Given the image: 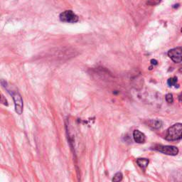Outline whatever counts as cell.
<instances>
[{
    "label": "cell",
    "instance_id": "15",
    "mask_svg": "<svg viewBox=\"0 0 182 182\" xmlns=\"http://www.w3.org/2000/svg\"><path fill=\"white\" fill-rule=\"evenodd\" d=\"M179 71H180L181 73H182V66H181V68H180V69H179Z\"/></svg>",
    "mask_w": 182,
    "mask_h": 182
},
{
    "label": "cell",
    "instance_id": "4",
    "mask_svg": "<svg viewBox=\"0 0 182 182\" xmlns=\"http://www.w3.org/2000/svg\"><path fill=\"white\" fill-rule=\"evenodd\" d=\"M168 56L174 63H181L182 61V47H177L169 50Z\"/></svg>",
    "mask_w": 182,
    "mask_h": 182
},
{
    "label": "cell",
    "instance_id": "7",
    "mask_svg": "<svg viewBox=\"0 0 182 182\" xmlns=\"http://www.w3.org/2000/svg\"><path fill=\"white\" fill-rule=\"evenodd\" d=\"M149 159H144V158H140V159H138L136 160V163L143 169H145L147 168V166L149 164Z\"/></svg>",
    "mask_w": 182,
    "mask_h": 182
},
{
    "label": "cell",
    "instance_id": "16",
    "mask_svg": "<svg viewBox=\"0 0 182 182\" xmlns=\"http://www.w3.org/2000/svg\"><path fill=\"white\" fill-rule=\"evenodd\" d=\"M181 32H182V29H181Z\"/></svg>",
    "mask_w": 182,
    "mask_h": 182
},
{
    "label": "cell",
    "instance_id": "5",
    "mask_svg": "<svg viewBox=\"0 0 182 182\" xmlns=\"http://www.w3.org/2000/svg\"><path fill=\"white\" fill-rule=\"evenodd\" d=\"M13 97V100L14 101L15 110L17 112V114L21 115L23 112V100L21 98V96L19 93L13 92L11 93Z\"/></svg>",
    "mask_w": 182,
    "mask_h": 182
},
{
    "label": "cell",
    "instance_id": "3",
    "mask_svg": "<svg viewBox=\"0 0 182 182\" xmlns=\"http://www.w3.org/2000/svg\"><path fill=\"white\" fill-rule=\"evenodd\" d=\"M155 149L167 155L175 156L179 153V149L177 147L170 146V145H165V146L164 145H157L155 147Z\"/></svg>",
    "mask_w": 182,
    "mask_h": 182
},
{
    "label": "cell",
    "instance_id": "9",
    "mask_svg": "<svg viewBox=\"0 0 182 182\" xmlns=\"http://www.w3.org/2000/svg\"><path fill=\"white\" fill-rule=\"evenodd\" d=\"M177 77H173V78H169L168 80L167 81V83L169 86H176L177 87Z\"/></svg>",
    "mask_w": 182,
    "mask_h": 182
},
{
    "label": "cell",
    "instance_id": "1",
    "mask_svg": "<svg viewBox=\"0 0 182 182\" xmlns=\"http://www.w3.org/2000/svg\"><path fill=\"white\" fill-rule=\"evenodd\" d=\"M165 138L168 141H176L182 139V123H177L170 127Z\"/></svg>",
    "mask_w": 182,
    "mask_h": 182
},
{
    "label": "cell",
    "instance_id": "13",
    "mask_svg": "<svg viewBox=\"0 0 182 182\" xmlns=\"http://www.w3.org/2000/svg\"><path fill=\"white\" fill-rule=\"evenodd\" d=\"M1 102L2 104H4V105H7L8 103H7V101H6V100L4 98V95H2V99H1Z\"/></svg>",
    "mask_w": 182,
    "mask_h": 182
},
{
    "label": "cell",
    "instance_id": "10",
    "mask_svg": "<svg viewBox=\"0 0 182 182\" xmlns=\"http://www.w3.org/2000/svg\"><path fill=\"white\" fill-rule=\"evenodd\" d=\"M122 180V174L121 172H118L117 174L115 175L113 179H112V181H115V182H118Z\"/></svg>",
    "mask_w": 182,
    "mask_h": 182
},
{
    "label": "cell",
    "instance_id": "8",
    "mask_svg": "<svg viewBox=\"0 0 182 182\" xmlns=\"http://www.w3.org/2000/svg\"><path fill=\"white\" fill-rule=\"evenodd\" d=\"M149 126L153 127L155 129H159L162 126V122L161 120H151L149 121Z\"/></svg>",
    "mask_w": 182,
    "mask_h": 182
},
{
    "label": "cell",
    "instance_id": "2",
    "mask_svg": "<svg viewBox=\"0 0 182 182\" xmlns=\"http://www.w3.org/2000/svg\"><path fill=\"white\" fill-rule=\"evenodd\" d=\"M59 17L60 21L66 23H75L79 20L78 16L71 10H66L62 12Z\"/></svg>",
    "mask_w": 182,
    "mask_h": 182
},
{
    "label": "cell",
    "instance_id": "6",
    "mask_svg": "<svg viewBox=\"0 0 182 182\" xmlns=\"http://www.w3.org/2000/svg\"><path fill=\"white\" fill-rule=\"evenodd\" d=\"M133 137L134 140L136 142L139 143V144H142L144 143L145 140H146V136H145L144 134L141 133L139 130H135L133 133Z\"/></svg>",
    "mask_w": 182,
    "mask_h": 182
},
{
    "label": "cell",
    "instance_id": "12",
    "mask_svg": "<svg viewBox=\"0 0 182 182\" xmlns=\"http://www.w3.org/2000/svg\"><path fill=\"white\" fill-rule=\"evenodd\" d=\"M166 100L168 103H172L174 101V98H173V95L172 94H167L166 95Z\"/></svg>",
    "mask_w": 182,
    "mask_h": 182
},
{
    "label": "cell",
    "instance_id": "14",
    "mask_svg": "<svg viewBox=\"0 0 182 182\" xmlns=\"http://www.w3.org/2000/svg\"><path fill=\"white\" fill-rule=\"evenodd\" d=\"M157 61L155 59H151V64L152 65H157Z\"/></svg>",
    "mask_w": 182,
    "mask_h": 182
},
{
    "label": "cell",
    "instance_id": "11",
    "mask_svg": "<svg viewBox=\"0 0 182 182\" xmlns=\"http://www.w3.org/2000/svg\"><path fill=\"white\" fill-rule=\"evenodd\" d=\"M161 2L162 0H148V1H147V4L151 6H155L159 4Z\"/></svg>",
    "mask_w": 182,
    "mask_h": 182
}]
</instances>
